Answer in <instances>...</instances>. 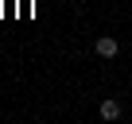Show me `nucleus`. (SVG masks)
I'll return each mask as SVG.
<instances>
[{
  "label": "nucleus",
  "instance_id": "obj_1",
  "mask_svg": "<svg viewBox=\"0 0 132 124\" xmlns=\"http://www.w3.org/2000/svg\"><path fill=\"white\" fill-rule=\"evenodd\" d=\"M93 50H97L101 58H117V50H120V43H117L113 35H101V39L93 43Z\"/></svg>",
  "mask_w": 132,
  "mask_h": 124
},
{
  "label": "nucleus",
  "instance_id": "obj_2",
  "mask_svg": "<svg viewBox=\"0 0 132 124\" xmlns=\"http://www.w3.org/2000/svg\"><path fill=\"white\" fill-rule=\"evenodd\" d=\"M97 112H101V120H120V101H113V97H105Z\"/></svg>",
  "mask_w": 132,
  "mask_h": 124
}]
</instances>
